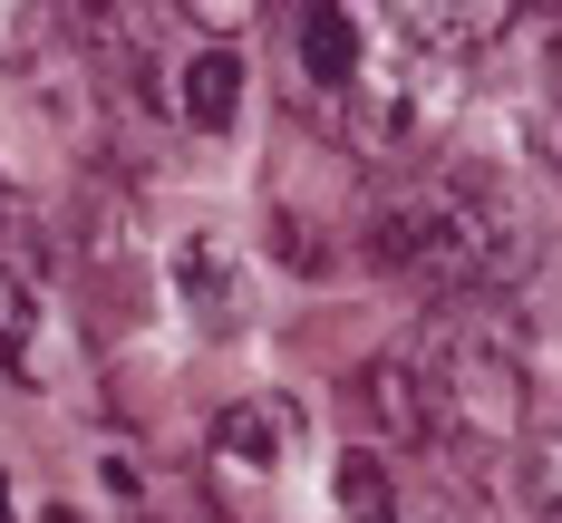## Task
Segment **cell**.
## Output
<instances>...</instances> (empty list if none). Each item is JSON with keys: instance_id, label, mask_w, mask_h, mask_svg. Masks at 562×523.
Listing matches in <instances>:
<instances>
[{"instance_id": "obj_1", "label": "cell", "mask_w": 562, "mask_h": 523, "mask_svg": "<svg viewBox=\"0 0 562 523\" xmlns=\"http://www.w3.org/2000/svg\"><path fill=\"white\" fill-rule=\"evenodd\" d=\"M369 407L407 446H495L524 417V359L475 310H447L389 359H369Z\"/></svg>"}, {"instance_id": "obj_2", "label": "cell", "mask_w": 562, "mask_h": 523, "mask_svg": "<svg viewBox=\"0 0 562 523\" xmlns=\"http://www.w3.org/2000/svg\"><path fill=\"white\" fill-rule=\"evenodd\" d=\"M533 214L495 166H447L369 214V252L437 291H505L533 272Z\"/></svg>"}, {"instance_id": "obj_3", "label": "cell", "mask_w": 562, "mask_h": 523, "mask_svg": "<svg viewBox=\"0 0 562 523\" xmlns=\"http://www.w3.org/2000/svg\"><path fill=\"white\" fill-rule=\"evenodd\" d=\"M301 456H311V427H301L291 398H233L214 417V436H204V475L224 485L233 504H272L281 485L301 475Z\"/></svg>"}, {"instance_id": "obj_4", "label": "cell", "mask_w": 562, "mask_h": 523, "mask_svg": "<svg viewBox=\"0 0 562 523\" xmlns=\"http://www.w3.org/2000/svg\"><path fill=\"white\" fill-rule=\"evenodd\" d=\"M175 291H184V310L204 330H233L243 320V262H233L224 232H184L175 242Z\"/></svg>"}, {"instance_id": "obj_5", "label": "cell", "mask_w": 562, "mask_h": 523, "mask_svg": "<svg viewBox=\"0 0 562 523\" xmlns=\"http://www.w3.org/2000/svg\"><path fill=\"white\" fill-rule=\"evenodd\" d=\"M166 107L194 126V136H224L233 107H243V58L233 49H184L175 58V78H166Z\"/></svg>"}, {"instance_id": "obj_6", "label": "cell", "mask_w": 562, "mask_h": 523, "mask_svg": "<svg viewBox=\"0 0 562 523\" xmlns=\"http://www.w3.org/2000/svg\"><path fill=\"white\" fill-rule=\"evenodd\" d=\"M359 58H369V10H311L301 20V68H311V88H330V107L349 98Z\"/></svg>"}, {"instance_id": "obj_7", "label": "cell", "mask_w": 562, "mask_h": 523, "mask_svg": "<svg viewBox=\"0 0 562 523\" xmlns=\"http://www.w3.org/2000/svg\"><path fill=\"white\" fill-rule=\"evenodd\" d=\"M0 368L10 378H49L58 359H49V310H40V291L20 282V272H0Z\"/></svg>"}, {"instance_id": "obj_8", "label": "cell", "mask_w": 562, "mask_h": 523, "mask_svg": "<svg viewBox=\"0 0 562 523\" xmlns=\"http://www.w3.org/2000/svg\"><path fill=\"white\" fill-rule=\"evenodd\" d=\"M330 485H339V523H407V504H397V485H389V465L369 456V446H349V456L330 465Z\"/></svg>"}, {"instance_id": "obj_9", "label": "cell", "mask_w": 562, "mask_h": 523, "mask_svg": "<svg viewBox=\"0 0 562 523\" xmlns=\"http://www.w3.org/2000/svg\"><path fill=\"white\" fill-rule=\"evenodd\" d=\"M514 494H524V523H562V436L524 446V475H514Z\"/></svg>"}, {"instance_id": "obj_10", "label": "cell", "mask_w": 562, "mask_h": 523, "mask_svg": "<svg viewBox=\"0 0 562 523\" xmlns=\"http://www.w3.org/2000/svg\"><path fill=\"white\" fill-rule=\"evenodd\" d=\"M0 523H10V475H0Z\"/></svg>"}, {"instance_id": "obj_11", "label": "cell", "mask_w": 562, "mask_h": 523, "mask_svg": "<svg viewBox=\"0 0 562 523\" xmlns=\"http://www.w3.org/2000/svg\"><path fill=\"white\" fill-rule=\"evenodd\" d=\"M553 39H562V20H553Z\"/></svg>"}, {"instance_id": "obj_12", "label": "cell", "mask_w": 562, "mask_h": 523, "mask_svg": "<svg viewBox=\"0 0 562 523\" xmlns=\"http://www.w3.org/2000/svg\"><path fill=\"white\" fill-rule=\"evenodd\" d=\"M0 224H10V214H0Z\"/></svg>"}]
</instances>
